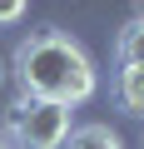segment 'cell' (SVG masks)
I'll return each instance as SVG.
<instances>
[{"instance_id":"cell-1","label":"cell","mask_w":144,"mask_h":149,"mask_svg":"<svg viewBox=\"0 0 144 149\" xmlns=\"http://www.w3.org/2000/svg\"><path fill=\"white\" fill-rule=\"evenodd\" d=\"M15 74H20L25 95H35V100H60V104H85V100L95 95V85H99L90 55L70 40V35H60V30H40V35L20 40V50H15Z\"/></svg>"},{"instance_id":"cell-2","label":"cell","mask_w":144,"mask_h":149,"mask_svg":"<svg viewBox=\"0 0 144 149\" xmlns=\"http://www.w3.org/2000/svg\"><path fill=\"white\" fill-rule=\"evenodd\" d=\"M15 134H20L25 149H60L65 134H70V104L25 95L15 104Z\"/></svg>"},{"instance_id":"cell-3","label":"cell","mask_w":144,"mask_h":149,"mask_svg":"<svg viewBox=\"0 0 144 149\" xmlns=\"http://www.w3.org/2000/svg\"><path fill=\"white\" fill-rule=\"evenodd\" d=\"M114 100L124 114H144V65H119L114 74Z\"/></svg>"},{"instance_id":"cell-4","label":"cell","mask_w":144,"mask_h":149,"mask_svg":"<svg viewBox=\"0 0 144 149\" xmlns=\"http://www.w3.org/2000/svg\"><path fill=\"white\" fill-rule=\"evenodd\" d=\"M65 149H124V144L109 124H80V129L65 134Z\"/></svg>"},{"instance_id":"cell-5","label":"cell","mask_w":144,"mask_h":149,"mask_svg":"<svg viewBox=\"0 0 144 149\" xmlns=\"http://www.w3.org/2000/svg\"><path fill=\"white\" fill-rule=\"evenodd\" d=\"M114 60H119V65H144V15L129 20V25L119 30V40H114Z\"/></svg>"},{"instance_id":"cell-6","label":"cell","mask_w":144,"mask_h":149,"mask_svg":"<svg viewBox=\"0 0 144 149\" xmlns=\"http://www.w3.org/2000/svg\"><path fill=\"white\" fill-rule=\"evenodd\" d=\"M25 15V0H0V25H15Z\"/></svg>"},{"instance_id":"cell-7","label":"cell","mask_w":144,"mask_h":149,"mask_svg":"<svg viewBox=\"0 0 144 149\" xmlns=\"http://www.w3.org/2000/svg\"><path fill=\"white\" fill-rule=\"evenodd\" d=\"M0 149H5V144H0Z\"/></svg>"}]
</instances>
